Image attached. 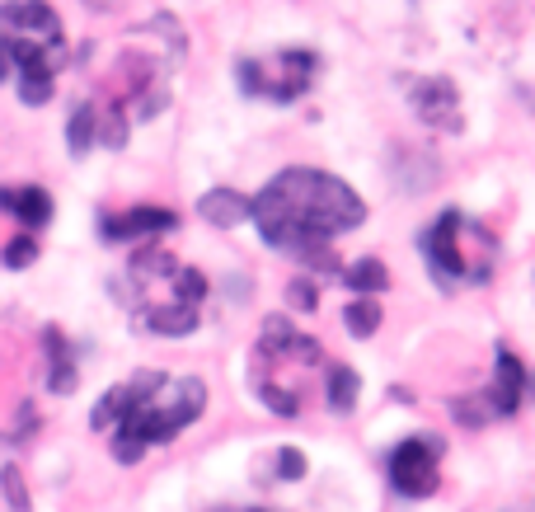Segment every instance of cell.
<instances>
[{
    "label": "cell",
    "instance_id": "cell-1",
    "mask_svg": "<svg viewBox=\"0 0 535 512\" xmlns=\"http://www.w3.org/2000/svg\"><path fill=\"white\" fill-rule=\"evenodd\" d=\"M249 217L273 249H287L310 268H334V240L362 226L367 207L334 174L282 170L249 202Z\"/></svg>",
    "mask_w": 535,
    "mask_h": 512
},
{
    "label": "cell",
    "instance_id": "cell-2",
    "mask_svg": "<svg viewBox=\"0 0 535 512\" xmlns=\"http://www.w3.org/2000/svg\"><path fill=\"white\" fill-rule=\"evenodd\" d=\"M202 404H207V390L198 376L169 381L165 372H137L94 404V428L113 433V456L132 466L146 456V447L184 433L202 414Z\"/></svg>",
    "mask_w": 535,
    "mask_h": 512
},
{
    "label": "cell",
    "instance_id": "cell-3",
    "mask_svg": "<svg viewBox=\"0 0 535 512\" xmlns=\"http://www.w3.org/2000/svg\"><path fill=\"white\" fill-rule=\"evenodd\" d=\"M71 62L62 38V19L43 0H10L0 5V80H19L24 104L52 99V76Z\"/></svg>",
    "mask_w": 535,
    "mask_h": 512
},
{
    "label": "cell",
    "instance_id": "cell-4",
    "mask_svg": "<svg viewBox=\"0 0 535 512\" xmlns=\"http://www.w3.org/2000/svg\"><path fill=\"white\" fill-rule=\"evenodd\" d=\"M127 292H132V306H137L146 329H155V334H188L198 325L207 282H202L198 268H184L165 249H141L132 259V268H127Z\"/></svg>",
    "mask_w": 535,
    "mask_h": 512
},
{
    "label": "cell",
    "instance_id": "cell-5",
    "mask_svg": "<svg viewBox=\"0 0 535 512\" xmlns=\"http://www.w3.org/2000/svg\"><path fill=\"white\" fill-rule=\"evenodd\" d=\"M423 254L442 273V282H489L493 259H498V240L479 221L460 217V212H446L423 235Z\"/></svg>",
    "mask_w": 535,
    "mask_h": 512
},
{
    "label": "cell",
    "instance_id": "cell-6",
    "mask_svg": "<svg viewBox=\"0 0 535 512\" xmlns=\"http://www.w3.org/2000/svg\"><path fill=\"white\" fill-rule=\"evenodd\" d=\"M315 71H320V62H315V52H306V47H282V52L245 57V62L235 66V76H240V85H245L249 94H259V99H277V104L301 99V94L310 90Z\"/></svg>",
    "mask_w": 535,
    "mask_h": 512
},
{
    "label": "cell",
    "instance_id": "cell-7",
    "mask_svg": "<svg viewBox=\"0 0 535 512\" xmlns=\"http://www.w3.org/2000/svg\"><path fill=\"white\" fill-rule=\"evenodd\" d=\"M390 484L399 498H428L437 489V442L409 437L390 451Z\"/></svg>",
    "mask_w": 535,
    "mask_h": 512
},
{
    "label": "cell",
    "instance_id": "cell-8",
    "mask_svg": "<svg viewBox=\"0 0 535 512\" xmlns=\"http://www.w3.org/2000/svg\"><path fill=\"white\" fill-rule=\"evenodd\" d=\"M526 395H535V381L526 376V367L517 362V353L498 348V372H493V386H489V395H484L489 414H503V419L507 414H517Z\"/></svg>",
    "mask_w": 535,
    "mask_h": 512
},
{
    "label": "cell",
    "instance_id": "cell-9",
    "mask_svg": "<svg viewBox=\"0 0 535 512\" xmlns=\"http://www.w3.org/2000/svg\"><path fill=\"white\" fill-rule=\"evenodd\" d=\"M413 109H418V118L432 127H442V132H456L460 127V99H456V85L442 76L432 80H418L413 85Z\"/></svg>",
    "mask_w": 535,
    "mask_h": 512
},
{
    "label": "cell",
    "instance_id": "cell-10",
    "mask_svg": "<svg viewBox=\"0 0 535 512\" xmlns=\"http://www.w3.org/2000/svg\"><path fill=\"white\" fill-rule=\"evenodd\" d=\"M151 235V231H174V212H160V207H132L127 217H108L104 235L108 240H127V235Z\"/></svg>",
    "mask_w": 535,
    "mask_h": 512
},
{
    "label": "cell",
    "instance_id": "cell-11",
    "mask_svg": "<svg viewBox=\"0 0 535 512\" xmlns=\"http://www.w3.org/2000/svg\"><path fill=\"white\" fill-rule=\"evenodd\" d=\"M0 207H5V212H15L24 226H43L47 212H52V202H47L43 188H19V193L15 188H5V193H0Z\"/></svg>",
    "mask_w": 535,
    "mask_h": 512
},
{
    "label": "cell",
    "instance_id": "cell-12",
    "mask_svg": "<svg viewBox=\"0 0 535 512\" xmlns=\"http://www.w3.org/2000/svg\"><path fill=\"white\" fill-rule=\"evenodd\" d=\"M202 217L216 221V226H235L240 217H249V202L240 198V193H226V188H221V193H207V198H202Z\"/></svg>",
    "mask_w": 535,
    "mask_h": 512
},
{
    "label": "cell",
    "instance_id": "cell-13",
    "mask_svg": "<svg viewBox=\"0 0 535 512\" xmlns=\"http://www.w3.org/2000/svg\"><path fill=\"white\" fill-rule=\"evenodd\" d=\"M352 400H357V372L352 367H329V409L348 414Z\"/></svg>",
    "mask_w": 535,
    "mask_h": 512
},
{
    "label": "cell",
    "instance_id": "cell-14",
    "mask_svg": "<svg viewBox=\"0 0 535 512\" xmlns=\"http://www.w3.org/2000/svg\"><path fill=\"white\" fill-rule=\"evenodd\" d=\"M343 278H348L357 292H381L385 282H390V278H385V268L376 264V259H362V264H352Z\"/></svg>",
    "mask_w": 535,
    "mask_h": 512
},
{
    "label": "cell",
    "instance_id": "cell-15",
    "mask_svg": "<svg viewBox=\"0 0 535 512\" xmlns=\"http://www.w3.org/2000/svg\"><path fill=\"white\" fill-rule=\"evenodd\" d=\"M376 325H381V306L376 301H352L348 306V329L357 334V339H367V334H376Z\"/></svg>",
    "mask_w": 535,
    "mask_h": 512
},
{
    "label": "cell",
    "instance_id": "cell-16",
    "mask_svg": "<svg viewBox=\"0 0 535 512\" xmlns=\"http://www.w3.org/2000/svg\"><path fill=\"white\" fill-rule=\"evenodd\" d=\"M277 475H282V480H301V475H306L301 451H296V447H282V451H277Z\"/></svg>",
    "mask_w": 535,
    "mask_h": 512
},
{
    "label": "cell",
    "instance_id": "cell-17",
    "mask_svg": "<svg viewBox=\"0 0 535 512\" xmlns=\"http://www.w3.org/2000/svg\"><path fill=\"white\" fill-rule=\"evenodd\" d=\"M315 301H320V292H315L306 278L291 282V306H301V311H315Z\"/></svg>",
    "mask_w": 535,
    "mask_h": 512
},
{
    "label": "cell",
    "instance_id": "cell-18",
    "mask_svg": "<svg viewBox=\"0 0 535 512\" xmlns=\"http://www.w3.org/2000/svg\"><path fill=\"white\" fill-rule=\"evenodd\" d=\"M0 480H5V489H10V503H15L19 512H29V498H24V484H19V470L10 466V470H5V475H0Z\"/></svg>",
    "mask_w": 535,
    "mask_h": 512
},
{
    "label": "cell",
    "instance_id": "cell-19",
    "mask_svg": "<svg viewBox=\"0 0 535 512\" xmlns=\"http://www.w3.org/2000/svg\"><path fill=\"white\" fill-rule=\"evenodd\" d=\"M33 254H38V245H33V235H24L19 245L5 249V264H24V259H33Z\"/></svg>",
    "mask_w": 535,
    "mask_h": 512
},
{
    "label": "cell",
    "instance_id": "cell-20",
    "mask_svg": "<svg viewBox=\"0 0 535 512\" xmlns=\"http://www.w3.org/2000/svg\"><path fill=\"white\" fill-rule=\"evenodd\" d=\"M90 5H118V0H90Z\"/></svg>",
    "mask_w": 535,
    "mask_h": 512
}]
</instances>
